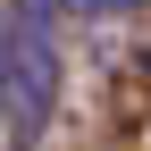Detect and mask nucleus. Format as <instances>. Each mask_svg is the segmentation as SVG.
Masks as SVG:
<instances>
[{
    "instance_id": "1",
    "label": "nucleus",
    "mask_w": 151,
    "mask_h": 151,
    "mask_svg": "<svg viewBox=\"0 0 151 151\" xmlns=\"http://www.w3.org/2000/svg\"><path fill=\"white\" fill-rule=\"evenodd\" d=\"M59 109V0H9V134L42 143Z\"/></svg>"
},
{
    "instance_id": "2",
    "label": "nucleus",
    "mask_w": 151,
    "mask_h": 151,
    "mask_svg": "<svg viewBox=\"0 0 151 151\" xmlns=\"http://www.w3.org/2000/svg\"><path fill=\"white\" fill-rule=\"evenodd\" d=\"M59 9H76V17H126V9H143V0H59Z\"/></svg>"
},
{
    "instance_id": "3",
    "label": "nucleus",
    "mask_w": 151,
    "mask_h": 151,
    "mask_svg": "<svg viewBox=\"0 0 151 151\" xmlns=\"http://www.w3.org/2000/svg\"><path fill=\"white\" fill-rule=\"evenodd\" d=\"M0 126H9V9H0Z\"/></svg>"
}]
</instances>
